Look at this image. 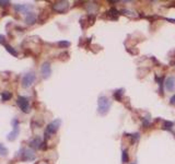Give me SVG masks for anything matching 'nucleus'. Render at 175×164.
Returning <instances> with one entry per match:
<instances>
[{
  "label": "nucleus",
  "instance_id": "nucleus-19",
  "mask_svg": "<svg viewBox=\"0 0 175 164\" xmlns=\"http://www.w3.org/2000/svg\"><path fill=\"white\" fill-rule=\"evenodd\" d=\"M7 153H8V150H7V148L4 146V144H1L0 143V155H7Z\"/></svg>",
  "mask_w": 175,
  "mask_h": 164
},
{
  "label": "nucleus",
  "instance_id": "nucleus-25",
  "mask_svg": "<svg viewBox=\"0 0 175 164\" xmlns=\"http://www.w3.org/2000/svg\"><path fill=\"white\" fill-rule=\"evenodd\" d=\"M165 20L168 22H172V23H175V19H165Z\"/></svg>",
  "mask_w": 175,
  "mask_h": 164
},
{
  "label": "nucleus",
  "instance_id": "nucleus-15",
  "mask_svg": "<svg viewBox=\"0 0 175 164\" xmlns=\"http://www.w3.org/2000/svg\"><path fill=\"white\" fill-rule=\"evenodd\" d=\"M172 128H173V123L172 121L166 120L162 125V129H164V130H172Z\"/></svg>",
  "mask_w": 175,
  "mask_h": 164
},
{
  "label": "nucleus",
  "instance_id": "nucleus-6",
  "mask_svg": "<svg viewBox=\"0 0 175 164\" xmlns=\"http://www.w3.org/2000/svg\"><path fill=\"white\" fill-rule=\"evenodd\" d=\"M12 125H13V130L8 135V140L10 141H13V140L17 138V136L19 134V123L17 119H13L12 120Z\"/></svg>",
  "mask_w": 175,
  "mask_h": 164
},
{
  "label": "nucleus",
  "instance_id": "nucleus-3",
  "mask_svg": "<svg viewBox=\"0 0 175 164\" xmlns=\"http://www.w3.org/2000/svg\"><path fill=\"white\" fill-rule=\"evenodd\" d=\"M36 80V75L34 72H29L22 78V86L23 88H30Z\"/></svg>",
  "mask_w": 175,
  "mask_h": 164
},
{
  "label": "nucleus",
  "instance_id": "nucleus-20",
  "mask_svg": "<svg viewBox=\"0 0 175 164\" xmlns=\"http://www.w3.org/2000/svg\"><path fill=\"white\" fill-rule=\"evenodd\" d=\"M121 13H122V15H127V17H134V13H132L131 11L125 10V9L121 11Z\"/></svg>",
  "mask_w": 175,
  "mask_h": 164
},
{
  "label": "nucleus",
  "instance_id": "nucleus-1",
  "mask_svg": "<svg viewBox=\"0 0 175 164\" xmlns=\"http://www.w3.org/2000/svg\"><path fill=\"white\" fill-rule=\"evenodd\" d=\"M111 108V101L105 95H101L97 100V113L102 116L106 115Z\"/></svg>",
  "mask_w": 175,
  "mask_h": 164
},
{
  "label": "nucleus",
  "instance_id": "nucleus-9",
  "mask_svg": "<svg viewBox=\"0 0 175 164\" xmlns=\"http://www.w3.org/2000/svg\"><path fill=\"white\" fill-rule=\"evenodd\" d=\"M22 159L23 160H26V161H33L35 159V153H34V151L32 150H24L23 151V155H22Z\"/></svg>",
  "mask_w": 175,
  "mask_h": 164
},
{
  "label": "nucleus",
  "instance_id": "nucleus-11",
  "mask_svg": "<svg viewBox=\"0 0 175 164\" xmlns=\"http://www.w3.org/2000/svg\"><path fill=\"white\" fill-rule=\"evenodd\" d=\"M41 144H43V143H42V139L39 137H36V138H34L33 140L30 141V147L33 148V149H38V148H41Z\"/></svg>",
  "mask_w": 175,
  "mask_h": 164
},
{
  "label": "nucleus",
  "instance_id": "nucleus-12",
  "mask_svg": "<svg viewBox=\"0 0 175 164\" xmlns=\"http://www.w3.org/2000/svg\"><path fill=\"white\" fill-rule=\"evenodd\" d=\"M36 21V15L35 13H33V12H29L26 17H25V23H28V24H34Z\"/></svg>",
  "mask_w": 175,
  "mask_h": 164
},
{
  "label": "nucleus",
  "instance_id": "nucleus-22",
  "mask_svg": "<svg viewBox=\"0 0 175 164\" xmlns=\"http://www.w3.org/2000/svg\"><path fill=\"white\" fill-rule=\"evenodd\" d=\"M10 4V1H7V0H0V6H8Z\"/></svg>",
  "mask_w": 175,
  "mask_h": 164
},
{
  "label": "nucleus",
  "instance_id": "nucleus-17",
  "mask_svg": "<svg viewBox=\"0 0 175 164\" xmlns=\"http://www.w3.org/2000/svg\"><path fill=\"white\" fill-rule=\"evenodd\" d=\"M6 49H7L10 54H12L13 56H17V55H18V53H17V50H15L12 46H10V45H6Z\"/></svg>",
  "mask_w": 175,
  "mask_h": 164
},
{
  "label": "nucleus",
  "instance_id": "nucleus-24",
  "mask_svg": "<svg viewBox=\"0 0 175 164\" xmlns=\"http://www.w3.org/2000/svg\"><path fill=\"white\" fill-rule=\"evenodd\" d=\"M4 39H6V38H4V35H0V43H4Z\"/></svg>",
  "mask_w": 175,
  "mask_h": 164
},
{
  "label": "nucleus",
  "instance_id": "nucleus-14",
  "mask_svg": "<svg viewBox=\"0 0 175 164\" xmlns=\"http://www.w3.org/2000/svg\"><path fill=\"white\" fill-rule=\"evenodd\" d=\"M123 95H124V90L123 89H119V90H117V91H115L114 92V97L117 101H119V102L122 101Z\"/></svg>",
  "mask_w": 175,
  "mask_h": 164
},
{
  "label": "nucleus",
  "instance_id": "nucleus-10",
  "mask_svg": "<svg viewBox=\"0 0 175 164\" xmlns=\"http://www.w3.org/2000/svg\"><path fill=\"white\" fill-rule=\"evenodd\" d=\"M106 15L108 17V19H111V20H117L118 15H119V12H118L115 8H112V9H110V10L106 12Z\"/></svg>",
  "mask_w": 175,
  "mask_h": 164
},
{
  "label": "nucleus",
  "instance_id": "nucleus-5",
  "mask_svg": "<svg viewBox=\"0 0 175 164\" xmlns=\"http://www.w3.org/2000/svg\"><path fill=\"white\" fill-rule=\"evenodd\" d=\"M17 104L18 106L22 110V112L24 113H29L30 112V105H29V100L24 97H19L17 100Z\"/></svg>",
  "mask_w": 175,
  "mask_h": 164
},
{
  "label": "nucleus",
  "instance_id": "nucleus-23",
  "mask_svg": "<svg viewBox=\"0 0 175 164\" xmlns=\"http://www.w3.org/2000/svg\"><path fill=\"white\" fill-rule=\"evenodd\" d=\"M170 103H171L172 105H175V94L171 97V100H170Z\"/></svg>",
  "mask_w": 175,
  "mask_h": 164
},
{
  "label": "nucleus",
  "instance_id": "nucleus-18",
  "mask_svg": "<svg viewBox=\"0 0 175 164\" xmlns=\"http://www.w3.org/2000/svg\"><path fill=\"white\" fill-rule=\"evenodd\" d=\"M122 161H123V163H127V162H128V152H127V150H124V151H123Z\"/></svg>",
  "mask_w": 175,
  "mask_h": 164
},
{
  "label": "nucleus",
  "instance_id": "nucleus-7",
  "mask_svg": "<svg viewBox=\"0 0 175 164\" xmlns=\"http://www.w3.org/2000/svg\"><path fill=\"white\" fill-rule=\"evenodd\" d=\"M164 88L166 91L172 92L175 90V78L174 77H168L164 81Z\"/></svg>",
  "mask_w": 175,
  "mask_h": 164
},
{
  "label": "nucleus",
  "instance_id": "nucleus-13",
  "mask_svg": "<svg viewBox=\"0 0 175 164\" xmlns=\"http://www.w3.org/2000/svg\"><path fill=\"white\" fill-rule=\"evenodd\" d=\"M15 9L17 11H19V12H26V11H29L30 6H26V4H15Z\"/></svg>",
  "mask_w": 175,
  "mask_h": 164
},
{
  "label": "nucleus",
  "instance_id": "nucleus-26",
  "mask_svg": "<svg viewBox=\"0 0 175 164\" xmlns=\"http://www.w3.org/2000/svg\"><path fill=\"white\" fill-rule=\"evenodd\" d=\"M131 164H137V163H136V162H132V163H131Z\"/></svg>",
  "mask_w": 175,
  "mask_h": 164
},
{
  "label": "nucleus",
  "instance_id": "nucleus-2",
  "mask_svg": "<svg viewBox=\"0 0 175 164\" xmlns=\"http://www.w3.org/2000/svg\"><path fill=\"white\" fill-rule=\"evenodd\" d=\"M60 124H61L60 119H56V120L52 121L49 125L46 127V131H45V135H46L47 137H50L52 135L56 134V131H57L58 129H59V126H60Z\"/></svg>",
  "mask_w": 175,
  "mask_h": 164
},
{
  "label": "nucleus",
  "instance_id": "nucleus-8",
  "mask_svg": "<svg viewBox=\"0 0 175 164\" xmlns=\"http://www.w3.org/2000/svg\"><path fill=\"white\" fill-rule=\"evenodd\" d=\"M41 72H42V75H43L44 79L49 78V75H52V68H50L49 62H44V64L42 65Z\"/></svg>",
  "mask_w": 175,
  "mask_h": 164
},
{
  "label": "nucleus",
  "instance_id": "nucleus-4",
  "mask_svg": "<svg viewBox=\"0 0 175 164\" xmlns=\"http://www.w3.org/2000/svg\"><path fill=\"white\" fill-rule=\"evenodd\" d=\"M69 8L68 1H58L53 4V10L58 12V13H62L65 11H67Z\"/></svg>",
  "mask_w": 175,
  "mask_h": 164
},
{
  "label": "nucleus",
  "instance_id": "nucleus-16",
  "mask_svg": "<svg viewBox=\"0 0 175 164\" xmlns=\"http://www.w3.org/2000/svg\"><path fill=\"white\" fill-rule=\"evenodd\" d=\"M11 93L10 92H7V91H4V92L1 93V100L4 101V102H6V101H9L11 99Z\"/></svg>",
  "mask_w": 175,
  "mask_h": 164
},
{
  "label": "nucleus",
  "instance_id": "nucleus-21",
  "mask_svg": "<svg viewBox=\"0 0 175 164\" xmlns=\"http://www.w3.org/2000/svg\"><path fill=\"white\" fill-rule=\"evenodd\" d=\"M58 45L60 47H69L70 46V43H69V42H66V41H61V42L58 43Z\"/></svg>",
  "mask_w": 175,
  "mask_h": 164
}]
</instances>
